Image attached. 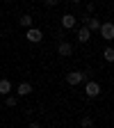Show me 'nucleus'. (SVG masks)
Segmentation results:
<instances>
[{
    "mask_svg": "<svg viewBox=\"0 0 114 128\" xmlns=\"http://www.w3.org/2000/svg\"><path fill=\"white\" fill-rule=\"evenodd\" d=\"M21 25H23V28H27V30L32 28V16H30V14H25V16H21Z\"/></svg>",
    "mask_w": 114,
    "mask_h": 128,
    "instance_id": "obj_11",
    "label": "nucleus"
},
{
    "mask_svg": "<svg viewBox=\"0 0 114 128\" xmlns=\"http://www.w3.org/2000/svg\"><path fill=\"white\" fill-rule=\"evenodd\" d=\"M82 80H85V73H82V71H71V73L66 76V82H69L71 87L80 85V82H82Z\"/></svg>",
    "mask_w": 114,
    "mask_h": 128,
    "instance_id": "obj_3",
    "label": "nucleus"
},
{
    "mask_svg": "<svg viewBox=\"0 0 114 128\" xmlns=\"http://www.w3.org/2000/svg\"><path fill=\"white\" fill-rule=\"evenodd\" d=\"M30 2H32V0H30Z\"/></svg>",
    "mask_w": 114,
    "mask_h": 128,
    "instance_id": "obj_19",
    "label": "nucleus"
},
{
    "mask_svg": "<svg viewBox=\"0 0 114 128\" xmlns=\"http://www.w3.org/2000/svg\"><path fill=\"white\" fill-rule=\"evenodd\" d=\"M9 108H16V103H18V101H16V96H7V101H5Z\"/></svg>",
    "mask_w": 114,
    "mask_h": 128,
    "instance_id": "obj_14",
    "label": "nucleus"
},
{
    "mask_svg": "<svg viewBox=\"0 0 114 128\" xmlns=\"http://www.w3.org/2000/svg\"><path fill=\"white\" fill-rule=\"evenodd\" d=\"M89 39H91V30H89L87 25L80 28V30H78V41H80V44H87Z\"/></svg>",
    "mask_w": 114,
    "mask_h": 128,
    "instance_id": "obj_6",
    "label": "nucleus"
},
{
    "mask_svg": "<svg viewBox=\"0 0 114 128\" xmlns=\"http://www.w3.org/2000/svg\"><path fill=\"white\" fill-rule=\"evenodd\" d=\"M62 28H66V30L75 28V16H73V14H64V16H62Z\"/></svg>",
    "mask_w": 114,
    "mask_h": 128,
    "instance_id": "obj_7",
    "label": "nucleus"
},
{
    "mask_svg": "<svg viewBox=\"0 0 114 128\" xmlns=\"http://www.w3.org/2000/svg\"><path fill=\"white\" fill-rule=\"evenodd\" d=\"M85 92H87V96H89V98H96V96L101 94V85L91 80V82H87V89H85Z\"/></svg>",
    "mask_w": 114,
    "mask_h": 128,
    "instance_id": "obj_4",
    "label": "nucleus"
},
{
    "mask_svg": "<svg viewBox=\"0 0 114 128\" xmlns=\"http://www.w3.org/2000/svg\"><path fill=\"white\" fill-rule=\"evenodd\" d=\"M9 92H11V82H9V80H0V94H2V96H9Z\"/></svg>",
    "mask_w": 114,
    "mask_h": 128,
    "instance_id": "obj_9",
    "label": "nucleus"
},
{
    "mask_svg": "<svg viewBox=\"0 0 114 128\" xmlns=\"http://www.w3.org/2000/svg\"><path fill=\"white\" fill-rule=\"evenodd\" d=\"M16 92H18V96H30V94H32V85H30V82H21Z\"/></svg>",
    "mask_w": 114,
    "mask_h": 128,
    "instance_id": "obj_8",
    "label": "nucleus"
},
{
    "mask_svg": "<svg viewBox=\"0 0 114 128\" xmlns=\"http://www.w3.org/2000/svg\"><path fill=\"white\" fill-rule=\"evenodd\" d=\"M27 128H41V126H39V124H34V121H32V124H30Z\"/></svg>",
    "mask_w": 114,
    "mask_h": 128,
    "instance_id": "obj_16",
    "label": "nucleus"
},
{
    "mask_svg": "<svg viewBox=\"0 0 114 128\" xmlns=\"http://www.w3.org/2000/svg\"><path fill=\"white\" fill-rule=\"evenodd\" d=\"M101 34L105 41H112L114 39V23H101Z\"/></svg>",
    "mask_w": 114,
    "mask_h": 128,
    "instance_id": "obj_2",
    "label": "nucleus"
},
{
    "mask_svg": "<svg viewBox=\"0 0 114 128\" xmlns=\"http://www.w3.org/2000/svg\"><path fill=\"white\" fill-rule=\"evenodd\" d=\"M80 126H82V128H91V126H94L91 117H82V119H80Z\"/></svg>",
    "mask_w": 114,
    "mask_h": 128,
    "instance_id": "obj_13",
    "label": "nucleus"
},
{
    "mask_svg": "<svg viewBox=\"0 0 114 128\" xmlns=\"http://www.w3.org/2000/svg\"><path fill=\"white\" fill-rule=\"evenodd\" d=\"M103 57H105V62H114V48H105Z\"/></svg>",
    "mask_w": 114,
    "mask_h": 128,
    "instance_id": "obj_12",
    "label": "nucleus"
},
{
    "mask_svg": "<svg viewBox=\"0 0 114 128\" xmlns=\"http://www.w3.org/2000/svg\"><path fill=\"white\" fill-rule=\"evenodd\" d=\"M57 2H59V0H43V5H46V7H55Z\"/></svg>",
    "mask_w": 114,
    "mask_h": 128,
    "instance_id": "obj_15",
    "label": "nucleus"
},
{
    "mask_svg": "<svg viewBox=\"0 0 114 128\" xmlns=\"http://www.w3.org/2000/svg\"><path fill=\"white\" fill-rule=\"evenodd\" d=\"M71 2H82V0H71Z\"/></svg>",
    "mask_w": 114,
    "mask_h": 128,
    "instance_id": "obj_17",
    "label": "nucleus"
},
{
    "mask_svg": "<svg viewBox=\"0 0 114 128\" xmlns=\"http://www.w3.org/2000/svg\"><path fill=\"white\" fill-rule=\"evenodd\" d=\"M87 28H89L91 32H94V30H101V21H98V18H89V21H87Z\"/></svg>",
    "mask_w": 114,
    "mask_h": 128,
    "instance_id": "obj_10",
    "label": "nucleus"
},
{
    "mask_svg": "<svg viewBox=\"0 0 114 128\" xmlns=\"http://www.w3.org/2000/svg\"><path fill=\"white\" fill-rule=\"evenodd\" d=\"M7 2H14V0H7Z\"/></svg>",
    "mask_w": 114,
    "mask_h": 128,
    "instance_id": "obj_18",
    "label": "nucleus"
},
{
    "mask_svg": "<svg viewBox=\"0 0 114 128\" xmlns=\"http://www.w3.org/2000/svg\"><path fill=\"white\" fill-rule=\"evenodd\" d=\"M57 53H59L62 57H69V55L73 53V46H71L69 41H62V44L57 46Z\"/></svg>",
    "mask_w": 114,
    "mask_h": 128,
    "instance_id": "obj_5",
    "label": "nucleus"
},
{
    "mask_svg": "<svg viewBox=\"0 0 114 128\" xmlns=\"http://www.w3.org/2000/svg\"><path fill=\"white\" fill-rule=\"evenodd\" d=\"M25 39H27L30 44H39V41L43 39V32H41V30H37V28H30V30L25 32Z\"/></svg>",
    "mask_w": 114,
    "mask_h": 128,
    "instance_id": "obj_1",
    "label": "nucleus"
}]
</instances>
